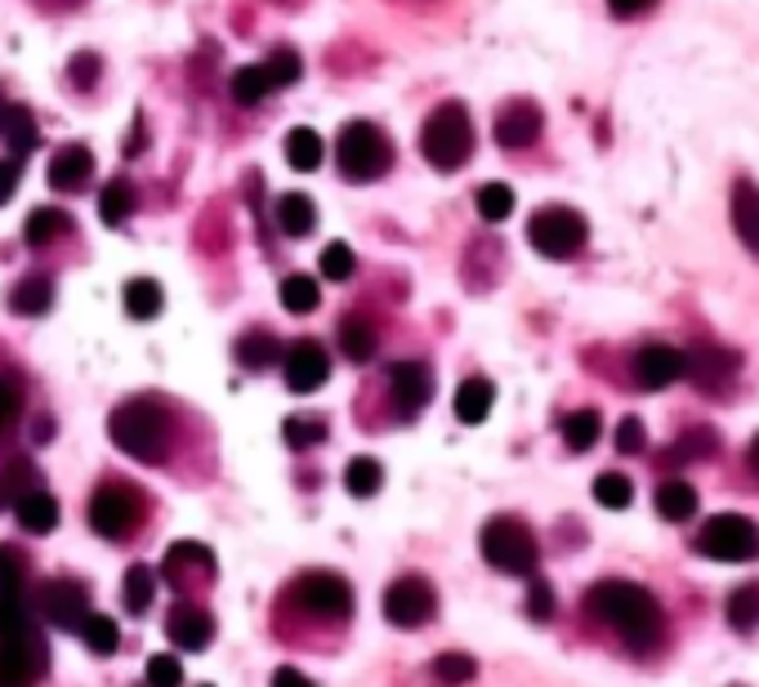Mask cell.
Masks as SVG:
<instances>
[{"instance_id": "obj_1", "label": "cell", "mask_w": 759, "mask_h": 687, "mask_svg": "<svg viewBox=\"0 0 759 687\" xmlns=\"http://www.w3.org/2000/svg\"><path fill=\"white\" fill-rule=\"evenodd\" d=\"M585 612L603 625H617L630 652H648L661 638V607L648 589L630 581H598L585 594Z\"/></svg>"}, {"instance_id": "obj_2", "label": "cell", "mask_w": 759, "mask_h": 687, "mask_svg": "<svg viewBox=\"0 0 759 687\" xmlns=\"http://www.w3.org/2000/svg\"><path fill=\"white\" fill-rule=\"evenodd\" d=\"M470 147H474V121L461 103H442L420 130V152L438 170H461Z\"/></svg>"}, {"instance_id": "obj_3", "label": "cell", "mask_w": 759, "mask_h": 687, "mask_svg": "<svg viewBox=\"0 0 759 687\" xmlns=\"http://www.w3.org/2000/svg\"><path fill=\"white\" fill-rule=\"evenodd\" d=\"M107 433H112V442L125 451V455H134V460H143V464H157L162 455H166V416H162V407H152V402H125L112 420H107Z\"/></svg>"}, {"instance_id": "obj_4", "label": "cell", "mask_w": 759, "mask_h": 687, "mask_svg": "<svg viewBox=\"0 0 759 687\" xmlns=\"http://www.w3.org/2000/svg\"><path fill=\"white\" fill-rule=\"evenodd\" d=\"M479 545H483V558L505 576H532L536 572V536L519 519H492L483 527Z\"/></svg>"}, {"instance_id": "obj_5", "label": "cell", "mask_w": 759, "mask_h": 687, "mask_svg": "<svg viewBox=\"0 0 759 687\" xmlns=\"http://www.w3.org/2000/svg\"><path fill=\"white\" fill-rule=\"evenodd\" d=\"M697 554H706L715 563H750L759 554V527L746 513H715L697 532Z\"/></svg>"}, {"instance_id": "obj_6", "label": "cell", "mask_w": 759, "mask_h": 687, "mask_svg": "<svg viewBox=\"0 0 759 687\" xmlns=\"http://www.w3.org/2000/svg\"><path fill=\"white\" fill-rule=\"evenodd\" d=\"M336 161L345 170V180H380L384 165H389V143H384V134L376 125L353 121V125L340 130Z\"/></svg>"}, {"instance_id": "obj_7", "label": "cell", "mask_w": 759, "mask_h": 687, "mask_svg": "<svg viewBox=\"0 0 759 687\" xmlns=\"http://www.w3.org/2000/svg\"><path fill=\"white\" fill-rule=\"evenodd\" d=\"M585 219L576 211H563V206H550V211H536L532 224H527V237L532 246L545 255V259H572L581 246H585Z\"/></svg>"}, {"instance_id": "obj_8", "label": "cell", "mask_w": 759, "mask_h": 687, "mask_svg": "<svg viewBox=\"0 0 759 687\" xmlns=\"http://www.w3.org/2000/svg\"><path fill=\"white\" fill-rule=\"evenodd\" d=\"M290 594H295V603L304 612L318 616V621H345L349 607H353V589L336 572H309V576H299Z\"/></svg>"}, {"instance_id": "obj_9", "label": "cell", "mask_w": 759, "mask_h": 687, "mask_svg": "<svg viewBox=\"0 0 759 687\" xmlns=\"http://www.w3.org/2000/svg\"><path fill=\"white\" fill-rule=\"evenodd\" d=\"M438 612V594L424 576H402L384 589V621L398 629H420L424 621H433Z\"/></svg>"}, {"instance_id": "obj_10", "label": "cell", "mask_w": 759, "mask_h": 687, "mask_svg": "<svg viewBox=\"0 0 759 687\" xmlns=\"http://www.w3.org/2000/svg\"><path fill=\"white\" fill-rule=\"evenodd\" d=\"M45 652L32 629L0 634V687H37Z\"/></svg>"}, {"instance_id": "obj_11", "label": "cell", "mask_w": 759, "mask_h": 687, "mask_svg": "<svg viewBox=\"0 0 759 687\" xmlns=\"http://www.w3.org/2000/svg\"><path fill=\"white\" fill-rule=\"evenodd\" d=\"M139 519V504L130 491L121 486H99L94 500H90V527L103 536V541H121Z\"/></svg>"}, {"instance_id": "obj_12", "label": "cell", "mask_w": 759, "mask_h": 687, "mask_svg": "<svg viewBox=\"0 0 759 687\" xmlns=\"http://www.w3.org/2000/svg\"><path fill=\"white\" fill-rule=\"evenodd\" d=\"M331 376V358L318 339H299L286 353V389L290 393H318Z\"/></svg>"}, {"instance_id": "obj_13", "label": "cell", "mask_w": 759, "mask_h": 687, "mask_svg": "<svg viewBox=\"0 0 759 687\" xmlns=\"http://www.w3.org/2000/svg\"><path fill=\"white\" fill-rule=\"evenodd\" d=\"M630 371H635V384L639 389L661 393V389H670L684 376V353L670 349V344H648V349L635 353V367Z\"/></svg>"}, {"instance_id": "obj_14", "label": "cell", "mask_w": 759, "mask_h": 687, "mask_svg": "<svg viewBox=\"0 0 759 687\" xmlns=\"http://www.w3.org/2000/svg\"><path fill=\"white\" fill-rule=\"evenodd\" d=\"M541 125H545L541 107L527 103V99H514V103H505L496 112V143L510 147V152H523V147H532L541 139Z\"/></svg>"}, {"instance_id": "obj_15", "label": "cell", "mask_w": 759, "mask_h": 687, "mask_svg": "<svg viewBox=\"0 0 759 687\" xmlns=\"http://www.w3.org/2000/svg\"><path fill=\"white\" fill-rule=\"evenodd\" d=\"M732 367H737V358L724 353V349H715V344H697V349L684 353V376H693V384L701 393H719L724 380L732 376Z\"/></svg>"}, {"instance_id": "obj_16", "label": "cell", "mask_w": 759, "mask_h": 687, "mask_svg": "<svg viewBox=\"0 0 759 687\" xmlns=\"http://www.w3.org/2000/svg\"><path fill=\"white\" fill-rule=\"evenodd\" d=\"M45 616L59 625V629H81L85 616H90V603H85V589L76 581H54L45 589Z\"/></svg>"}, {"instance_id": "obj_17", "label": "cell", "mask_w": 759, "mask_h": 687, "mask_svg": "<svg viewBox=\"0 0 759 687\" xmlns=\"http://www.w3.org/2000/svg\"><path fill=\"white\" fill-rule=\"evenodd\" d=\"M389 389H393V402L402 411H420L433 393V380H429V367L424 362H398L389 367Z\"/></svg>"}, {"instance_id": "obj_18", "label": "cell", "mask_w": 759, "mask_h": 687, "mask_svg": "<svg viewBox=\"0 0 759 687\" xmlns=\"http://www.w3.org/2000/svg\"><path fill=\"white\" fill-rule=\"evenodd\" d=\"M732 233L741 237V246L746 250H755L759 255V188L755 184H732Z\"/></svg>"}, {"instance_id": "obj_19", "label": "cell", "mask_w": 759, "mask_h": 687, "mask_svg": "<svg viewBox=\"0 0 759 687\" xmlns=\"http://www.w3.org/2000/svg\"><path fill=\"white\" fill-rule=\"evenodd\" d=\"M90 170H94V156H90V147L72 143V147H63V152L50 161V184H54L59 193H76V188H85Z\"/></svg>"}, {"instance_id": "obj_20", "label": "cell", "mask_w": 759, "mask_h": 687, "mask_svg": "<svg viewBox=\"0 0 759 687\" xmlns=\"http://www.w3.org/2000/svg\"><path fill=\"white\" fill-rule=\"evenodd\" d=\"M171 638H175V647H184V652H202V647H211V638H215V621H211L206 612H197V607H175V612H171Z\"/></svg>"}, {"instance_id": "obj_21", "label": "cell", "mask_w": 759, "mask_h": 687, "mask_svg": "<svg viewBox=\"0 0 759 687\" xmlns=\"http://www.w3.org/2000/svg\"><path fill=\"white\" fill-rule=\"evenodd\" d=\"M657 513L666 523H688L697 513V486H688L684 478H666L657 486Z\"/></svg>"}, {"instance_id": "obj_22", "label": "cell", "mask_w": 759, "mask_h": 687, "mask_svg": "<svg viewBox=\"0 0 759 687\" xmlns=\"http://www.w3.org/2000/svg\"><path fill=\"white\" fill-rule=\"evenodd\" d=\"M0 134H6V143L14 147V152H32L37 147V116L23 107V103H0Z\"/></svg>"}, {"instance_id": "obj_23", "label": "cell", "mask_w": 759, "mask_h": 687, "mask_svg": "<svg viewBox=\"0 0 759 687\" xmlns=\"http://www.w3.org/2000/svg\"><path fill=\"white\" fill-rule=\"evenodd\" d=\"M492 402H496V389L488 380H465L461 389H455V420H461V424H483Z\"/></svg>"}, {"instance_id": "obj_24", "label": "cell", "mask_w": 759, "mask_h": 687, "mask_svg": "<svg viewBox=\"0 0 759 687\" xmlns=\"http://www.w3.org/2000/svg\"><path fill=\"white\" fill-rule=\"evenodd\" d=\"M19 523H23L32 536L54 532V523H59V500H54L50 491H28V495L19 500Z\"/></svg>"}, {"instance_id": "obj_25", "label": "cell", "mask_w": 759, "mask_h": 687, "mask_svg": "<svg viewBox=\"0 0 759 687\" xmlns=\"http://www.w3.org/2000/svg\"><path fill=\"white\" fill-rule=\"evenodd\" d=\"M277 224H281L286 237H309L314 224H318V211H314V202L304 197V193H286L277 202Z\"/></svg>"}, {"instance_id": "obj_26", "label": "cell", "mask_w": 759, "mask_h": 687, "mask_svg": "<svg viewBox=\"0 0 759 687\" xmlns=\"http://www.w3.org/2000/svg\"><path fill=\"white\" fill-rule=\"evenodd\" d=\"M125 312H130L134 321H152V317L162 312V286L152 281V277L125 281Z\"/></svg>"}, {"instance_id": "obj_27", "label": "cell", "mask_w": 759, "mask_h": 687, "mask_svg": "<svg viewBox=\"0 0 759 687\" xmlns=\"http://www.w3.org/2000/svg\"><path fill=\"white\" fill-rule=\"evenodd\" d=\"M340 344H345V358H349V362H371L376 349H380V344H376V326L362 321V317H345Z\"/></svg>"}, {"instance_id": "obj_28", "label": "cell", "mask_w": 759, "mask_h": 687, "mask_svg": "<svg viewBox=\"0 0 759 687\" xmlns=\"http://www.w3.org/2000/svg\"><path fill=\"white\" fill-rule=\"evenodd\" d=\"M286 161L295 165V170H318L322 165V139H318V130H309V125H299V130H290V139H286Z\"/></svg>"}, {"instance_id": "obj_29", "label": "cell", "mask_w": 759, "mask_h": 687, "mask_svg": "<svg viewBox=\"0 0 759 687\" xmlns=\"http://www.w3.org/2000/svg\"><path fill=\"white\" fill-rule=\"evenodd\" d=\"M268 90H273V81H268V72H264V63H259V68H237V72H233V99H237L242 107L264 103Z\"/></svg>"}, {"instance_id": "obj_30", "label": "cell", "mask_w": 759, "mask_h": 687, "mask_svg": "<svg viewBox=\"0 0 759 687\" xmlns=\"http://www.w3.org/2000/svg\"><path fill=\"white\" fill-rule=\"evenodd\" d=\"M728 625L732 629H755L759 625V585H741L728 594V607H724Z\"/></svg>"}, {"instance_id": "obj_31", "label": "cell", "mask_w": 759, "mask_h": 687, "mask_svg": "<svg viewBox=\"0 0 759 687\" xmlns=\"http://www.w3.org/2000/svg\"><path fill=\"white\" fill-rule=\"evenodd\" d=\"M134 211V188L125 184V180H112L107 188H103V197H99V215H103V224L107 228H116V224H125V215Z\"/></svg>"}, {"instance_id": "obj_32", "label": "cell", "mask_w": 759, "mask_h": 687, "mask_svg": "<svg viewBox=\"0 0 759 687\" xmlns=\"http://www.w3.org/2000/svg\"><path fill=\"white\" fill-rule=\"evenodd\" d=\"M318 299H322V290H318V281H314V277H299V273H295V277H286V281H281V304H286L290 312H299V317H304V312H314V308H318Z\"/></svg>"}, {"instance_id": "obj_33", "label": "cell", "mask_w": 759, "mask_h": 687, "mask_svg": "<svg viewBox=\"0 0 759 687\" xmlns=\"http://www.w3.org/2000/svg\"><path fill=\"white\" fill-rule=\"evenodd\" d=\"M598 433H603V424H598L594 411H572V416L563 420V442H567L572 451H589V447L598 442Z\"/></svg>"}, {"instance_id": "obj_34", "label": "cell", "mask_w": 759, "mask_h": 687, "mask_svg": "<svg viewBox=\"0 0 759 687\" xmlns=\"http://www.w3.org/2000/svg\"><path fill=\"white\" fill-rule=\"evenodd\" d=\"M380 482H384L380 460H371V455L349 460V469H345V486H349L353 495H376V491H380Z\"/></svg>"}, {"instance_id": "obj_35", "label": "cell", "mask_w": 759, "mask_h": 687, "mask_svg": "<svg viewBox=\"0 0 759 687\" xmlns=\"http://www.w3.org/2000/svg\"><path fill=\"white\" fill-rule=\"evenodd\" d=\"M81 638H85V647H90V652H99V656H112V652L121 647V629H116V621H112V616H85Z\"/></svg>"}, {"instance_id": "obj_36", "label": "cell", "mask_w": 759, "mask_h": 687, "mask_svg": "<svg viewBox=\"0 0 759 687\" xmlns=\"http://www.w3.org/2000/svg\"><path fill=\"white\" fill-rule=\"evenodd\" d=\"M594 500H598L603 509H626V504L635 500V486H630L626 473H598V478H594Z\"/></svg>"}, {"instance_id": "obj_37", "label": "cell", "mask_w": 759, "mask_h": 687, "mask_svg": "<svg viewBox=\"0 0 759 687\" xmlns=\"http://www.w3.org/2000/svg\"><path fill=\"white\" fill-rule=\"evenodd\" d=\"M54 299V286L50 277H28L19 290H14V312H28V317H41Z\"/></svg>"}, {"instance_id": "obj_38", "label": "cell", "mask_w": 759, "mask_h": 687, "mask_svg": "<svg viewBox=\"0 0 759 687\" xmlns=\"http://www.w3.org/2000/svg\"><path fill=\"white\" fill-rule=\"evenodd\" d=\"M510 211H514V188H505V184H483L479 188V215L488 224L510 219Z\"/></svg>"}, {"instance_id": "obj_39", "label": "cell", "mask_w": 759, "mask_h": 687, "mask_svg": "<svg viewBox=\"0 0 759 687\" xmlns=\"http://www.w3.org/2000/svg\"><path fill=\"white\" fill-rule=\"evenodd\" d=\"M273 358H277V339L264 335V330H255V335H246V339L237 344V362H242V367H255V371H259V367H268Z\"/></svg>"}, {"instance_id": "obj_40", "label": "cell", "mask_w": 759, "mask_h": 687, "mask_svg": "<svg viewBox=\"0 0 759 687\" xmlns=\"http://www.w3.org/2000/svg\"><path fill=\"white\" fill-rule=\"evenodd\" d=\"M121 589H125L121 598H125V607H130L134 616H143V612L152 607V572H147V567H130Z\"/></svg>"}, {"instance_id": "obj_41", "label": "cell", "mask_w": 759, "mask_h": 687, "mask_svg": "<svg viewBox=\"0 0 759 687\" xmlns=\"http://www.w3.org/2000/svg\"><path fill=\"white\" fill-rule=\"evenodd\" d=\"M433 678H438L442 687H461V683H470V678H474V660H470V656H461V652H447V656H438V660H433Z\"/></svg>"}, {"instance_id": "obj_42", "label": "cell", "mask_w": 759, "mask_h": 687, "mask_svg": "<svg viewBox=\"0 0 759 687\" xmlns=\"http://www.w3.org/2000/svg\"><path fill=\"white\" fill-rule=\"evenodd\" d=\"M318 268L331 277V281H349L353 273H358V255L345 246V242H331L327 250H322V259H318Z\"/></svg>"}, {"instance_id": "obj_43", "label": "cell", "mask_w": 759, "mask_h": 687, "mask_svg": "<svg viewBox=\"0 0 759 687\" xmlns=\"http://www.w3.org/2000/svg\"><path fill=\"white\" fill-rule=\"evenodd\" d=\"M59 233H68V215H59V211H32V219H28V242L32 246H50Z\"/></svg>"}, {"instance_id": "obj_44", "label": "cell", "mask_w": 759, "mask_h": 687, "mask_svg": "<svg viewBox=\"0 0 759 687\" xmlns=\"http://www.w3.org/2000/svg\"><path fill=\"white\" fill-rule=\"evenodd\" d=\"M19 589H23V558L10 545H0V603L19 598Z\"/></svg>"}, {"instance_id": "obj_45", "label": "cell", "mask_w": 759, "mask_h": 687, "mask_svg": "<svg viewBox=\"0 0 759 687\" xmlns=\"http://www.w3.org/2000/svg\"><path fill=\"white\" fill-rule=\"evenodd\" d=\"M281 433H286L290 447H314V442L327 438V424H322V420H309V416H290Z\"/></svg>"}, {"instance_id": "obj_46", "label": "cell", "mask_w": 759, "mask_h": 687, "mask_svg": "<svg viewBox=\"0 0 759 687\" xmlns=\"http://www.w3.org/2000/svg\"><path fill=\"white\" fill-rule=\"evenodd\" d=\"M147 683H152V687H180V683H184V665H180L175 656L157 652V656L147 660Z\"/></svg>"}, {"instance_id": "obj_47", "label": "cell", "mask_w": 759, "mask_h": 687, "mask_svg": "<svg viewBox=\"0 0 759 687\" xmlns=\"http://www.w3.org/2000/svg\"><path fill=\"white\" fill-rule=\"evenodd\" d=\"M264 72H268L273 90H277V85H290V81H299V59H295L290 50H277V54H268Z\"/></svg>"}, {"instance_id": "obj_48", "label": "cell", "mask_w": 759, "mask_h": 687, "mask_svg": "<svg viewBox=\"0 0 759 687\" xmlns=\"http://www.w3.org/2000/svg\"><path fill=\"white\" fill-rule=\"evenodd\" d=\"M527 616L532 621H550L554 616V594H550L545 581H532V589H527Z\"/></svg>"}, {"instance_id": "obj_49", "label": "cell", "mask_w": 759, "mask_h": 687, "mask_svg": "<svg viewBox=\"0 0 759 687\" xmlns=\"http://www.w3.org/2000/svg\"><path fill=\"white\" fill-rule=\"evenodd\" d=\"M617 451H626V455L644 451V424H639L635 416H626V420H622V429H617Z\"/></svg>"}, {"instance_id": "obj_50", "label": "cell", "mask_w": 759, "mask_h": 687, "mask_svg": "<svg viewBox=\"0 0 759 687\" xmlns=\"http://www.w3.org/2000/svg\"><path fill=\"white\" fill-rule=\"evenodd\" d=\"M14 416H19V393H14L10 380H0V433L14 424Z\"/></svg>"}, {"instance_id": "obj_51", "label": "cell", "mask_w": 759, "mask_h": 687, "mask_svg": "<svg viewBox=\"0 0 759 687\" xmlns=\"http://www.w3.org/2000/svg\"><path fill=\"white\" fill-rule=\"evenodd\" d=\"M19 161H0V206H6L10 197H14V188H19Z\"/></svg>"}, {"instance_id": "obj_52", "label": "cell", "mask_w": 759, "mask_h": 687, "mask_svg": "<svg viewBox=\"0 0 759 687\" xmlns=\"http://www.w3.org/2000/svg\"><path fill=\"white\" fill-rule=\"evenodd\" d=\"M99 76V59L94 54H76V63H72V81L76 85H90Z\"/></svg>"}, {"instance_id": "obj_53", "label": "cell", "mask_w": 759, "mask_h": 687, "mask_svg": "<svg viewBox=\"0 0 759 687\" xmlns=\"http://www.w3.org/2000/svg\"><path fill=\"white\" fill-rule=\"evenodd\" d=\"M653 6H657V0H607V10L622 14V19H635V14L653 10Z\"/></svg>"}, {"instance_id": "obj_54", "label": "cell", "mask_w": 759, "mask_h": 687, "mask_svg": "<svg viewBox=\"0 0 759 687\" xmlns=\"http://www.w3.org/2000/svg\"><path fill=\"white\" fill-rule=\"evenodd\" d=\"M273 687H314L309 678H304L299 669H290V665H281L277 674H273Z\"/></svg>"}, {"instance_id": "obj_55", "label": "cell", "mask_w": 759, "mask_h": 687, "mask_svg": "<svg viewBox=\"0 0 759 687\" xmlns=\"http://www.w3.org/2000/svg\"><path fill=\"white\" fill-rule=\"evenodd\" d=\"M750 469H755V478H759V438L750 442Z\"/></svg>"}]
</instances>
